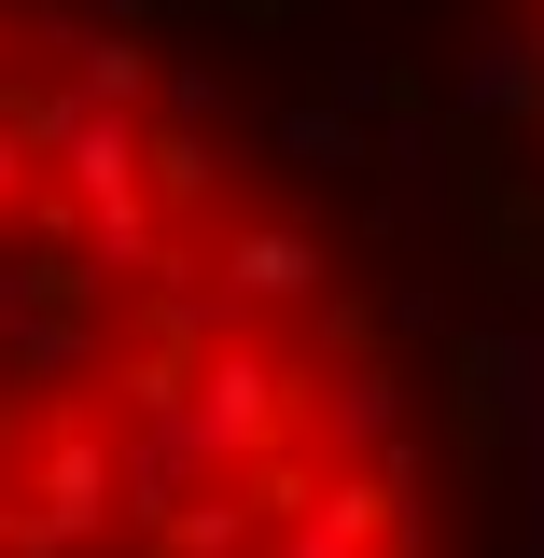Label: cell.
I'll use <instances>...</instances> for the list:
<instances>
[{
    "label": "cell",
    "instance_id": "1",
    "mask_svg": "<svg viewBox=\"0 0 544 558\" xmlns=\"http://www.w3.org/2000/svg\"><path fill=\"white\" fill-rule=\"evenodd\" d=\"M112 517H126V433L84 418V405H57L43 447H28V545H98ZM28 545H14V558H28Z\"/></svg>",
    "mask_w": 544,
    "mask_h": 558
},
{
    "label": "cell",
    "instance_id": "2",
    "mask_svg": "<svg viewBox=\"0 0 544 558\" xmlns=\"http://www.w3.org/2000/svg\"><path fill=\"white\" fill-rule=\"evenodd\" d=\"M196 433L223 447V475H266V461H279V433H293V377H279L266 336H223V349L196 363Z\"/></svg>",
    "mask_w": 544,
    "mask_h": 558
},
{
    "label": "cell",
    "instance_id": "3",
    "mask_svg": "<svg viewBox=\"0 0 544 558\" xmlns=\"http://www.w3.org/2000/svg\"><path fill=\"white\" fill-rule=\"evenodd\" d=\"M322 238L307 223H223V252H209V293H223V322H279V307H307L322 293Z\"/></svg>",
    "mask_w": 544,
    "mask_h": 558
},
{
    "label": "cell",
    "instance_id": "4",
    "mask_svg": "<svg viewBox=\"0 0 544 558\" xmlns=\"http://www.w3.org/2000/svg\"><path fill=\"white\" fill-rule=\"evenodd\" d=\"M28 57H57V84H84L98 112H154V84H168V57L98 14H28Z\"/></svg>",
    "mask_w": 544,
    "mask_h": 558
},
{
    "label": "cell",
    "instance_id": "5",
    "mask_svg": "<svg viewBox=\"0 0 544 558\" xmlns=\"http://www.w3.org/2000/svg\"><path fill=\"white\" fill-rule=\"evenodd\" d=\"M307 418H322L336 475H377V461H406V377H391V363H336V377L307 391Z\"/></svg>",
    "mask_w": 544,
    "mask_h": 558
},
{
    "label": "cell",
    "instance_id": "6",
    "mask_svg": "<svg viewBox=\"0 0 544 558\" xmlns=\"http://www.w3.org/2000/svg\"><path fill=\"white\" fill-rule=\"evenodd\" d=\"M57 196H70V223L154 196V112H84V140L57 154Z\"/></svg>",
    "mask_w": 544,
    "mask_h": 558
},
{
    "label": "cell",
    "instance_id": "7",
    "mask_svg": "<svg viewBox=\"0 0 544 558\" xmlns=\"http://www.w3.org/2000/svg\"><path fill=\"white\" fill-rule=\"evenodd\" d=\"M461 112L475 126H544V14H503L461 57Z\"/></svg>",
    "mask_w": 544,
    "mask_h": 558
},
{
    "label": "cell",
    "instance_id": "8",
    "mask_svg": "<svg viewBox=\"0 0 544 558\" xmlns=\"http://www.w3.org/2000/svg\"><path fill=\"white\" fill-rule=\"evenodd\" d=\"M475 391H488V433H503V461L544 488V336H475Z\"/></svg>",
    "mask_w": 544,
    "mask_h": 558
},
{
    "label": "cell",
    "instance_id": "9",
    "mask_svg": "<svg viewBox=\"0 0 544 558\" xmlns=\"http://www.w3.org/2000/svg\"><path fill=\"white\" fill-rule=\"evenodd\" d=\"M126 349H112V322L98 307H43L28 336L0 349V391H84V377H112Z\"/></svg>",
    "mask_w": 544,
    "mask_h": 558
},
{
    "label": "cell",
    "instance_id": "10",
    "mask_svg": "<svg viewBox=\"0 0 544 558\" xmlns=\"http://www.w3.org/2000/svg\"><path fill=\"white\" fill-rule=\"evenodd\" d=\"M279 154H293V168H322V182H349V168H377V126H363V112H336V98H293V112H279Z\"/></svg>",
    "mask_w": 544,
    "mask_h": 558
},
{
    "label": "cell",
    "instance_id": "11",
    "mask_svg": "<svg viewBox=\"0 0 544 558\" xmlns=\"http://www.w3.org/2000/svg\"><path fill=\"white\" fill-rule=\"evenodd\" d=\"M154 126H168V140H209V126H223V70H209V57H168V84H154Z\"/></svg>",
    "mask_w": 544,
    "mask_h": 558
},
{
    "label": "cell",
    "instance_id": "12",
    "mask_svg": "<svg viewBox=\"0 0 544 558\" xmlns=\"http://www.w3.org/2000/svg\"><path fill=\"white\" fill-rule=\"evenodd\" d=\"M28 182H43V154H28V140H14V112H0V209L28 196Z\"/></svg>",
    "mask_w": 544,
    "mask_h": 558
},
{
    "label": "cell",
    "instance_id": "13",
    "mask_svg": "<svg viewBox=\"0 0 544 558\" xmlns=\"http://www.w3.org/2000/svg\"><path fill=\"white\" fill-rule=\"evenodd\" d=\"M28 475V418H14V391H0V488Z\"/></svg>",
    "mask_w": 544,
    "mask_h": 558
},
{
    "label": "cell",
    "instance_id": "14",
    "mask_svg": "<svg viewBox=\"0 0 544 558\" xmlns=\"http://www.w3.org/2000/svg\"><path fill=\"white\" fill-rule=\"evenodd\" d=\"M14 57H28V14H14V0H0V70H14Z\"/></svg>",
    "mask_w": 544,
    "mask_h": 558
},
{
    "label": "cell",
    "instance_id": "15",
    "mask_svg": "<svg viewBox=\"0 0 544 558\" xmlns=\"http://www.w3.org/2000/svg\"><path fill=\"white\" fill-rule=\"evenodd\" d=\"M140 14H168V0H98V28H140Z\"/></svg>",
    "mask_w": 544,
    "mask_h": 558
},
{
    "label": "cell",
    "instance_id": "16",
    "mask_svg": "<svg viewBox=\"0 0 544 558\" xmlns=\"http://www.w3.org/2000/svg\"><path fill=\"white\" fill-rule=\"evenodd\" d=\"M503 558H531V545H503Z\"/></svg>",
    "mask_w": 544,
    "mask_h": 558
}]
</instances>
